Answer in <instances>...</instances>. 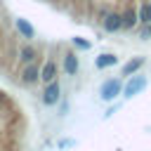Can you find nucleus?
<instances>
[{"label": "nucleus", "instance_id": "nucleus-1", "mask_svg": "<svg viewBox=\"0 0 151 151\" xmlns=\"http://www.w3.org/2000/svg\"><path fill=\"white\" fill-rule=\"evenodd\" d=\"M144 87H146V78H144L142 73H139V76L134 73V76H130V80L125 83V87H123V97H127V99H130V97L139 94Z\"/></svg>", "mask_w": 151, "mask_h": 151}, {"label": "nucleus", "instance_id": "nucleus-2", "mask_svg": "<svg viewBox=\"0 0 151 151\" xmlns=\"http://www.w3.org/2000/svg\"><path fill=\"white\" fill-rule=\"evenodd\" d=\"M59 97H61V85L57 83V78L52 80V83H47L45 85V90H42V104L45 106H54L57 101H59Z\"/></svg>", "mask_w": 151, "mask_h": 151}, {"label": "nucleus", "instance_id": "nucleus-3", "mask_svg": "<svg viewBox=\"0 0 151 151\" xmlns=\"http://www.w3.org/2000/svg\"><path fill=\"white\" fill-rule=\"evenodd\" d=\"M120 14H123V31H132V28L139 24V14H137V7H134L132 2H127Z\"/></svg>", "mask_w": 151, "mask_h": 151}, {"label": "nucleus", "instance_id": "nucleus-4", "mask_svg": "<svg viewBox=\"0 0 151 151\" xmlns=\"http://www.w3.org/2000/svg\"><path fill=\"white\" fill-rule=\"evenodd\" d=\"M101 26L106 33H118L123 28V14L120 12H109L104 19H101Z\"/></svg>", "mask_w": 151, "mask_h": 151}, {"label": "nucleus", "instance_id": "nucleus-5", "mask_svg": "<svg viewBox=\"0 0 151 151\" xmlns=\"http://www.w3.org/2000/svg\"><path fill=\"white\" fill-rule=\"evenodd\" d=\"M120 92H123V85H120V80H116V78H113V80H106V83L101 85V99H104V101H113Z\"/></svg>", "mask_w": 151, "mask_h": 151}, {"label": "nucleus", "instance_id": "nucleus-6", "mask_svg": "<svg viewBox=\"0 0 151 151\" xmlns=\"http://www.w3.org/2000/svg\"><path fill=\"white\" fill-rule=\"evenodd\" d=\"M19 76H21V83H24V85H35V83L40 80V68L31 61V64H26V66L21 68Z\"/></svg>", "mask_w": 151, "mask_h": 151}, {"label": "nucleus", "instance_id": "nucleus-7", "mask_svg": "<svg viewBox=\"0 0 151 151\" xmlns=\"http://www.w3.org/2000/svg\"><path fill=\"white\" fill-rule=\"evenodd\" d=\"M57 78V61L54 59H47L45 64H42V68H40V80L47 85V83H52Z\"/></svg>", "mask_w": 151, "mask_h": 151}, {"label": "nucleus", "instance_id": "nucleus-8", "mask_svg": "<svg viewBox=\"0 0 151 151\" xmlns=\"http://www.w3.org/2000/svg\"><path fill=\"white\" fill-rule=\"evenodd\" d=\"M144 61H146L144 57H132L130 61H125V64H123V71H120V76H134V73H137V71L144 66Z\"/></svg>", "mask_w": 151, "mask_h": 151}, {"label": "nucleus", "instance_id": "nucleus-9", "mask_svg": "<svg viewBox=\"0 0 151 151\" xmlns=\"http://www.w3.org/2000/svg\"><path fill=\"white\" fill-rule=\"evenodd\" d=\"M64 71H66V76H76L78 73V57L73 52L64 54Z\"/></svg>", "mask_w": 151, "mask_h": 151}, {"label": "nucleus", "instance_id": "nucleus-10", "mask_svg": "<svg viewBox=\"0 0 151 151\" xmlns=\"http://www.w3.org/2000/svg\"><path fill=\"white\" fill-rule=\"evenodd\" d=\"M35 57H38V52H35V47H31V45H24V47L19 50V59H21L24 64L35 61Z\"/></svg>", "mask_w": 151, "mask_h": 151}, {"label": "nucleus", "instance_id": "nucleus-11", "mask_svg": "<svg viewBox=\"0 0 151 151\" xmlns=\"http://www.w3.org/2000/svg\"><path fill=\"white\" fill-rule=\"evenodd\" d=\"M94 64H97V68H109V66H116L118 64V57L116 54H99Z\"/></svg>", "mask_w": 151, "mask_h": 151}, {"label": "nucleus", "instance_id": "nucleus-12", "mask_svg": "<svg viewBox=\"0 0 151 151\" xmlns=\"http://www.w3.org/2000/svg\"><path fill=\"white\" fill-rule=\"evenodd\" d=\"M137 14H139V24H151V2H142L137 7Z\"/></svg>", "mask_w": 151, "mask_h": 151}, {"label": "nucleus", "instance_id": "nucleus-13", "mask_svg": "<svg viewBox=\"0 0 151 151\" xmlns=\"http://www.w3.org/2000/svg\"><path fill=\"white\" fill-rule=\"evenodd\" d=\"M17 28H19V33H21L24 38H28V40H31L33 35H35V31H33V26H31V24H26L24 19H17Z\"/></svg>", "mask_w": 151, "mask_h": 151}, {"label": "nucleus", "instance_id": "nucleus-14", "mask_svg": "<svg viewBox=\"0 0 151 151\" xmlns=\"http://www.w3.org/2000/svg\"><path fill=\"white\" fill-rule=\"evenodd\" d=\"M139 35H142L144 40H149V38H151V24H142V31H139Z\"/></svg>", "mask_w": 151, "mask_h": 151}, {"label": "nucleus", "instance_id": "nucleus-15", "mask_svg": "<svg viewBox=\"0 0 151 151\" xmlns=\"http://www.w3.org/2000/svg\"><path fill=\"white\" fill-rule=\"evenodd\" d=\"M73 42H76L78 47H83V50H87V47H90V42H87V40H83V38H73Z\"/></svg>", "mask_w": 151, "mask_h": 151}, {"label": "nucleus", "instance_id": "nucleus-16", "mask_svg": "<svg viewBox=\"0 0 151 151\" xmlns=\"http://www.w3.org/2000/svg\"><path fill=\"white\" fill-rule=\"evenodd\" d=\"M5 104H7V94H5V92H0V106H5Z\"/></svg>", "mask_w": 151, "mask_h": 151}]
</instances>
